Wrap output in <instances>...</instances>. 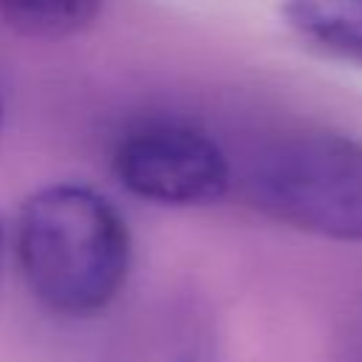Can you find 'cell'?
I'll return each instance as SVG.
<instances>
[{"mask_svg":"<svg viewBox=\"0 0 362 362\" xmlns=\"http://www.w3.org/2000/svg\"><path fill=\"white\" fill-rule=\"evenodd\" d=\"M14 255L28 291L48 311L93 317L124 288L133 240L107 195L79 181H57L20 204Z\"/></svg>","mask_w":362,"mask_h":362,"instance_id":"6da1fadb","label":"cell"},{"mask_svg":"<svg viewBox=\"0 0 362 362\" xmlns=\"http://www.w3.org/2000/svg\"><path fill=\"white\" fill-rule=\"evenodd\" d=\"M246 201L274 223L362 243V139L305 127L257 147L240 175Z\"/></svg>","mask_w":362,"mask_h":362,"instance_id":"7a4b0ae2","label":"cell"},{"mask_svg":"<svg viewBox=\"0 0 362 362\" xmlns=\"http://www.w3.org/2000/svg\"><path fill=\"white\" fill-rule=\"evenodd\" d=\"M110 170L133 198L181 209L218 204L235 184L223 147L206 130L175 119L144 122L122 133Z\"/></svg>","mask_w":362,"mask_h":362,"instance_id":"3957f363","label":"cell"},{"mask_svg":"<svg viewBox=\"0 0 362 362\" xmlns=\"http://www.w3.org/2000/svg\"><path fill=\"white\" fill-rule=\"evenodd\" d=\"M286 31L322 59L362 68V0H280Z\"/></svg>","mask_w":362,"mask_h":362,"instance_id":"277c9868","label":"cell"},{"mask_svg":"<svg viewBox=\"0 0 362 362\" xmlns=\"http://www.w3.org/2000/svg\"><path fill=\"white\" fill-rule=\"evenodd\" d=\"M105 0H0V20L31 40H68L90 28Z\"/></svg>","mask_w":362,"mask_h":362,"instance_id":"5b68a950","label":"cell"},{"mask_svg":"<svg viewBox=\"0 0 362 362\" xmlns=\"http://www.w3.org/2000/svg\"><path fill=\"white\" fill-rule=\"evenodd\" d=\"M6 249H8V235H6V223L0 221V277H3V266H6Z\"/></svg>","mask_w":362,"mask_h":362,"instance_id":"8992f818","label":"cell"},{"mask_svg":"<svg viewBox=\"0 0 362 362\" xmlns=\"http://www.w3.org/2000/svg\"><path fill=\"white\" fill-rule=\"evenodd\" d=\"M187 362H212V359H209V356H189Z\"/></svg>","mask_w":362,"mask_h":362,"instance_id":"52a82bcc","label":"cell"},{"mask_svg":"<svg viewBox=\"0 0 362 362\" xmlns=\"http://www.w3.org/2000/svg\"><path fill=\"white\" fill-rule=\"evenodd\" d=\"M0 122H3V105H0Z\"/></svg>","mask_w":362,"mask_h":362,"instance_id":"ba28073f","label":"cell"}]
</instances>
